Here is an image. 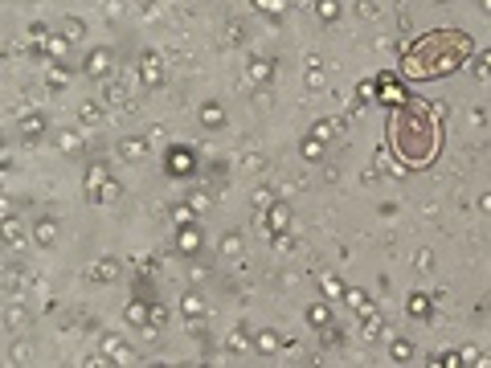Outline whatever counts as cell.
<instances>
[{
    "instance_id": "cell-3",
    "label": "cell",
    "mask_w": 491,
    "mask_h": 368,
    "mask_svg": "<svg viewBox=\"0 0 491 368\" xmlns=\"http://www.w3.org/2000/svg\"><path fill=\"white\" fill-rule=\"evenodd\" d=\"M107 70H111V53H107V49H99V53H90V57H86V74H95V78H99V74H107Z\"/></svg>"
},
{
    "instance_id": "cell-9",
    "label": "cell",
    "mask_w": 491,
    "mask_h": 368,
    "mask_svg": "<svg viewBox=\"0 0 491 368\" xmlns=\"http://www.w3.org/2000/svg\"><path fill=\"white\" fill-rule=\"evenodd\" d=\"M483 9H487V13H491V0H483Z\"/></svg>"
},
{
    "instance_id": "cell-4",
    "label": "cell",
    "mask_w": 491,
    "mask_h": 368,
    "mask_svg": "<svg viewBox=\"0 0 491 368\" xmlns=\"http://www.w3.org/2000/svg\"><path fill=\"white\" fill-rule=\"evenodd\" d=\"M123 156H127V160H139V156H143V143H139V139H127V143H123Z\"/></svg>"
},
{
    "instance_id": "cell-7",
    "label": "cell",
    "mask_w": 491,
    "mask_h": 368,
    "mask_svg": "<svg viewBox=\"0 0 491 368\" xmlns=\"http://www.w3.org/2000/svg\"><path fill=\"white\" fill-rule=\"evenodd\" d=\"M237 245H241L237 237H225V241H221V250H225V254H237Z\"/></svg>"
},
{
    "instance_id": "cell-2",
    "label": "cell",
    "mask_w": 491,
    "mask_h": 368,
    "mask_svg": "<svg viewBox=\"0 0 491 368\" xmlns=\"http://www.w3.org/2000/svg\"><path fill=\"white\" fill-rule=\"evenodd\" d=\"M471 49V41L463 33H450V29H438L434 37H426L414 45V53L405 57V74L410 78H438L446 70L458 66V57Z\"/></svg>"
},
{
    "instance_id": "cell-6",
    "label": "cell",
    "mask_w": 491,
    "mask_h": 368,
    "mask_svg": "<svg viewBox=\"0 0 491 368\" xmlns=\"http://www.w3.org/2000/svg\"><path fill=\"white\" fill-rule=\"evenodd\" d=\"M37 241H53V221H41L37 225Z\"/></svg>"
},
{
    "instance_id": "cell-5",
    "label": "cell",
    "mask_w": 491,
    "mask_h": 368,
    "mask_svg": "<svg viewBox=\"0 0 491 368\" xmlns=\"http://www.w3.org/2000/svg\"><path fill=\"white\" fill-rule=\"evenodd\" d=\"M180 245H184V250H193V245H201V233H193V229H184V233H180Z\"/></svg>"
},
{
    "instance_id": "cell-1",
    "label": "cell",
    "mask_w": 491,
    "mask_h": 368,
    "mask_svg": "<svg viewBox=\"0 0 491 368\" xmlns=\"http://www.w3.org/2000/svg\"><path fill=\"white\" fill-rule=\"evenodd\" d=\"M389 143L410 168H422V164L434 160V151H438V131H434V123L426 119V111L418 103H410V107H401L389 119Z\"/></svg>"
},
{
    "instance_id": "cell-8",
    "label": "cell",
    "mask_w": 491,
    "mask_h": 368,
    "mask_svg": "<svg viewBox=\"0 0 491 368\" xmlns=\"http://www.w3.org/2000/svg\"><path fill=\"white\" fill-rule=\"evenodd\" d=\"M483 66H487V70H491V53H487V57H483Z\"/></svg>"
}]
</instances>
